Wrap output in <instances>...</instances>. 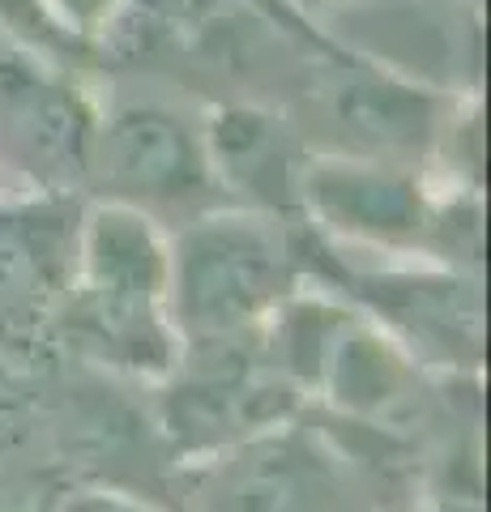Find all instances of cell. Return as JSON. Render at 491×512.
I'll return each mask as SVG.
<instances>
[{"mask_svg": "<svg viewBox=\"0 0 491 512\" xmlns=\"http://www.w3.org/2000/svg\"><path fill=\"white\" fill-rule=\"evenodd\" d=\"M112 163L137 188H171L193 180L197 154L180 124L154 111H133L112 133Z\"/></svg>", "mask_w": 491, "mask_h": 512, "instance_id": "obj_2", "label": "cell"}, {"mask_svg": "<svg viewBox=\"0 0 491 512\" xmlns=\"http://www.w3.org/2000/svg\"><path fill=\"white\" fill-rule=\"evenodd\" d=\"M39 282V256L18 231H0V303H18Z\"/></svg>", "mask_w": 491, "mask_h": 512, "instance_id": "obj_3", "label": "cell"}, {"mask_svg": "<svg viewBox=\"0 0 491 512\" xmlns=\"http://www.w3.org/2000/svg\"><path fill=\"white\" fill-rule=\"evenodd\" d=\"M274 261L252 235H205L188 261V303L205 320H231L269 295Z\"/></svg>", "mask_w": 491, "mask_h": 512, "instance_id": "obj_1", "label": "cell"}]
</instances>
